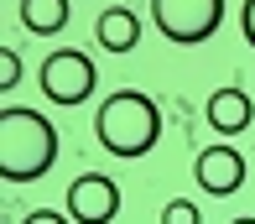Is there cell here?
Wrapping results in <instances>:
<instances>
[{"instance_id": "cell-1", "label": "cell", "mask_w": 255, "mask_h": 224, "mask_svg": "<svg viewBox=\"0 0 255 224\" xmlns=\"http://www.w3.org/2000/svg\"><path fill=\"white\" fill-rule=\"evenodd\" d=\"M52 162H57L52 120L26 110V104H5L0 110V178L5 183H37L52 172Z\"/></svg>"}, {"instance_id": "cell-2", "label": "cell", "mask_w": 255, "mask_h": 224, "mask_svg": "<svg viewBox=\"0 0 255 224\" xmlns=\"http://www.w3.org/2000/svg\"><path fill=\"white\" fill-rule=\"evenodd\" d=\"M94 136H99V146L110 151V157H125V162L146 157V151L161 141V110H156V99L141 94V89L104 94V104L94 110Z\"/></svg>"}, {"instance_id": "cell-3", "label": "cell", "mask_w": 255, "mask_h": 224, "mask_svg": "<svg viewBox=\"0 0 255 224\" xmlns=\"http://www.w3.org/2000/svg\"><path fill=\"white\" fill-rule=\"evenodd\" d=\"M151 21L167 42L198 47L224 26V0H151Z\"/></svg>"}, {"instance_id": "cell-4", "label": "cell", "mask_w": 255, "mask_h": 224, "mask_svg": "<svg viewBox=\"0 0 255 224\" xmlns=\"http://www.w3.org/2000/svg\"><path fill=\"white\" fill-rule=\"evenodd\" d=\"M42 94H47L52 104H63V110H73V104H84L89 94H94L99 73H94V57L78 52V47H63V52H47V63H42Z\"/></svg>"}, {"instance_id": "cell-5", "label": "cell", "mask_w": 255, "mask_h": 224, "mask_svg": "<svg viewBox=\"0 0 255 224\" xmlns=\"http://www.w3.org/2000/svg\"><path fill=\"white\" fill-rule=\"evenodd\" d=\"M120 214V188L104 172H84L68 183V219L73 224H110Z\"/></svg>"}, {"instance_id": "cell-6", "label": "cell", "mask_w": 255, "mask_h": 224, "mask_svg": "<svg viewBox=\"0 0 255 224\" xmlns=\"http://www.w3.org/2000/svg\"><path fill=\"white\" fill-rule=\"evenodd\" d=\"M193 178H198L203 193H214V198H229V193H240L245 188V157H240L235 146H203L198 157H193Z\"/></svg>"}, {"instance_id": "cell-7", "label": "cell", "mask_w": 255, "mask_h": 224, "mask_svg": "<svg viewBox=\"0 0 255 224\" xmlns=\"http://www.w3.org/2000/svg\"><path fill=\"white\" fill-rule=\"evenodd\" d=\"M203 115H208V125H214L219 136H240V131L255 120V104H250V94H245V89L229 84V89H214V94H208Z\"/></svg>"}, {"instance_id": "cell-8", "label": "cell", "mask_w": 255, "mask_h": 224, "mask_svg": "<svg viewBox=\"0 0 255 224\" xmlns=\"http://www.w3.org/2000/svg\"><path fill=\"white\" fill-rule=\"evenodd\" d=\"M94 42L104 47V52H135V42H141V21H135V10H125V5L99 10Z\"/></svg>"}, {"instance_id": "cell-9", "label": "cell", "mask_w": 255, "mask_h": 224, "mask_svg": "<svg viewBox=\"0 0 255 224\" xmlns=\"http://www.w3.org/2000/svg\"><path fill=\"white\" fill-rule=\"evenodd\" d=\"M68 16H73L68 0H21V26H26L31 37H52V31H63Z\"/></svg>"}, {"instance_id": "cell-10", "label": "cell", "mask_w": 255, "mask_h": 224, "mask_svg": "<svg viewBox=\"0 0 255 224\" xmlns=\"http://www.w3.org/2000/svg\"><path fill=\"white\" fill-rule=\"evenodd\" d=\"M161 224H203V214H198L193 198H172V204L161 209Z\"/></svg>"}, {"instance_id": "cell-11", "label": "cell", "mask_w": 255, "mask_h": 224, "mask_svg": "<svg viewBox=\"0 0 255 224\" xmlns=\"http://www.w3.org/2000/svg\"><path fill=\"white\" fill-rule=\"evenodd\" d=\"M16 84H21V57L10 52V47H0V89L10 94V89H16Z\"/></svg>"}, {"instance_id": "cell-12", "label": "cell", "mask_w": 255, "mask_h": 224, "mask_svg": "<svg viewBox=\"0 0 255 224\" xmlns=\"http://www.w3.org/2000/svg\"><path fill=\"white\" fill-rule=\"evenodd\" d=\"M21 224H73V219H68V214H57V209H31Z\"/></svg>"}, {"instance_id": "cell-13", "label": "cell", "mask_w": 255, "mask_h": 224, "mask_svg": "<svg viewBox=\"0 0 255 224\" xmlns=\"http://www.w3.org/2000/svg\"><path fill=\"white\" fill-rule=\"evenodd\" d=\"M240 31H245V42L255 47V0H245V5H240Z\"/></svg>"}, {"instance_id": "cell-14", "label": "cell", "mask_w": 255, "mask_h": 224, "mask_svg": "<svg viewBox=\"0 0 255 224\" xmlns=\"http://www.w3.org/2000/svg\"><path fill=\"white\" fill-rule=\"evenodd\" d=\"M229 224H255V219H250V214H245V219H229Z\"/></svg>"}]
</instances>
